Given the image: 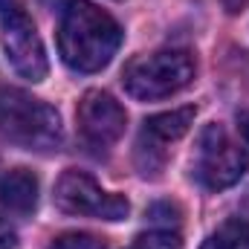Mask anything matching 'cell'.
I'll return each instance as SVG.
<instances>
[{
    "label": "cell",
    "mask_w": 249,
    "mask_h": 249,
    "mask_svg": "<svg viewBox=\"0 0 249 249\" xmlns=\"http://www.w3.org/2000/svg\"><path fill=\"white\" fill-rule=\"evenodd\" d=\"M122 26L90 0H70L58 23V53L75 72H99L113 61Z\"/></svg>",
    "instance_id": "1"
},
{
    "label": "cell",
    "mask_w": 249,
    "mask_h": 249,
    "mask_svg": "<svg viewBox=\"0 0 249 249\" xmlns=\"http://www.w3.org/2000/svg\"><path fill=\"white\" fill-rule=\"evenodd\" d=\"M0 136L23 151H58L64 139L61 116L44 99L20 87H0Z\"/></svg>",
    "instance_id": "2"
},
{
    "label": "cell",
    "mask_w": 249,
    "mask_h": 249,
    "mask_svg": "<svg viewBox=\"0 0 249 249\" xmlns=\"http://www.w3.org/2000/svg\"><path fill=\"white\" fill-rule=\"evenodd\" d=\"M197 64L186 50H157L124 64L122 84L136 102H157L186 90L194 81Z\"/></svg>",
    "instance_id": "3"
},
{
    "label": "cell",
    "mask_w": 249,
    "mask_h": 249,
    "mask_svg": "<svg viewBox=\"0 0 249 249\" xmlns=\"http://www.w3.org/2000/svg\"><path fill=\"white\" fill-rule=\"evenodd\" d=\"M0 41L12 70L29 81L47 78V50L20 0H0Z\"/></svg>",
    "instance_id": "4"
},
{
    "label": "cell",
    "mask_w": 249,
    "mask_h": 249,
    "mask_svg": "<svg viewBox=\"0 0 249 249\" xmlns=\"http://www.w3.org/2000/svg\"><path fill=\"white\" fill-rule=\"evenodd\" d=\"M249 165V157L244 148L229 142L220 124H209L200 133L197 160H194V177L212 191L235 186Z\"/></svg>",
    "instance_id": "5"
},
{
    "label": "cell",
    "mask_w": 249,
    "mask_h": 249,
    "mask_svg": "<svg viewBox=\"0 0 249 249\" xmlns=\"http://www.w3.org/2000/svg\"><path fill=\"white\" fill-rule=\"evenodd\" d=\"M55 206L67 214H90L99 220H124L130 203L122 194H110L84 171H64L55 183Z\"/></svg>",
    "instance_id": "6"
},
{
    "label": "cell",
    "mask_w": 249,
    "mask_h": 249,
    "mask_svg": "<svg viewBox=\"0 0 249 249\" xmlns=\"http://www.w3.org/2000/svg\"><path fill=\"white\" fill-rule=\"evenodd\" d=\"M78 130L84 136L87 145L93 148H110L113 142H119L127 124L124 107L105 90H87L78 102L75 110Z\"/></svg>",
    "instance_id": "7"
},
{
    "label": "cell",
    "mask_w": 249,
    "mask_h": 249,
    "mask_svg": "<svg viewBox=\"0 0 249 249\" xmlns=\"http://www.w3.org/2000/svg\"><path fill=\"white\" fill-rule=\"evenodd\" d=\"M0 206L12 214H32L38 206V177L29 168H12L0 180Z\"/></svg>",
    "instance_id": "8"
},
{
    "label": "cell",
    "mask_w": 249,
    "mask_h": 249,
    "mask_svg": "<svg viewBox=\"0 0 249 249\" xmlns=\"http://www.w3.org/2000/svg\"><path fill=\"white\" fill-rule=\"evenodd\" d=\"M191 124H194V107H180V110L157 113V116L145 119V136L160 139V142H174V139L186 136Z\"/></svg>",
    "instance_id": "9"
},
{
    "label": "cell",
    "mask_w": 249,
    "mask_h": 249,
    "mask_svg": "<svg viewBox=\"0 0 249 249\" xmlns=\"http://www.w3.org/2000/svg\"><path fill=\"white\" fill-rule=\"evenodd\" d=\"M247 238H249V223L235 217V220H226L217 232H212L206 238L203 249H241L247 244Z\"/></svg>",
    "instance_id": "10"
},
{
    "label": "cell",
    "mask_w": 249,
    "mask_h": 249,
    "mask_svg": "<svg viewBox=\"0 0 249 249\" xmlns=\"http://www.w3.org/2000/svg\"><path fill=\"white\" fill-rule=\"evenodd\" d=\"M130 249H183V241L174 229H151L142 232Z\"/></svg>",
    "instance_id": "11"
},
{
    "label": "cell",
    "mask_w": 249,
    "mask_h": 249,
    "mask_svg": "<svg viewBox=\"0 0 249 249\" xmlns=\"http://www.w3.org/2000/svg\"><path fill=\"white\" fill-rule=\"evenodd\" d=\"M50 249H107V244L87 232H67L61 238H55Z\"/></svg>",
    "instance_id": "12"
},
{
    "label": "cell",
    "mask_w": 249,
    "mask_h": 249,
    "mask_svg": "<svg viewBox=\"0 0 249 249\" xmlns=\"http://www.w3.org/2000/svg\"><path fill=\"white\" fill-rule=\"evenodd\" d=\"M148 217L151 220H157V223H180V209L174 206V203H157V206H151V212H148Z\"/></svg>",
    "instance_id": "13"
},
{
    "label": "cell",
    "mask_w": 249,
    "mask_h": 249,
    "mask_svg": "<svg viewBox=\"0 0 249 249\" xmlns=\"http://www.w3.org/2000/svg\"><path fill=\"white\" fill-rule=\"evenodd\" d=\"M18 247V235H15V229L6 223V220H0V249H15Z\"/></svg>",
    "instance_id": "14"
},
{
    "label": "cell",
    "mask_w": 249,
    "mask_h": 249,
    "mask_svg": "<svg viewBox=\"0 0 249 249\" xmlns=\"http://www.w3.org/2000/svg\"><path fill=\"white\" fill-rule=\"evenodd\" d=\"M220 3H223V9H226V12H232V15H235V12H241L244 6H249V0H220Z\"/></svg>",
    "instance_id": "15"
},
{
    "label": "cell",
    "mask_w": 249,
    "mask_h": 249,
    "mask_svg": "<svg viewBox=\"0 0 249 249\" xmlns=\"http://www.w3.org/2000/svg\"><path fill=\"white\" fill-rule=\"evenodd\" d=\"M238 122H241V130H244V136H247V142H249V110H247V113H241V119H238Z\"/></svg>",
    "instance_id": "16"
},
{
    "label": "cell",
    "mask_w": 249,
    "mask_h": 249,
    "mask_svg": "<svg viewBox=\"0 0 249 249\" xmlns=\"http://www.w3.org/2000/svg\"><path fill=\"white\" fill-rule=\"evenodd\" d=\"M247 249H249V238H247Z\"/></svg>",
    "instance_id": "17"
}]
</instances>
